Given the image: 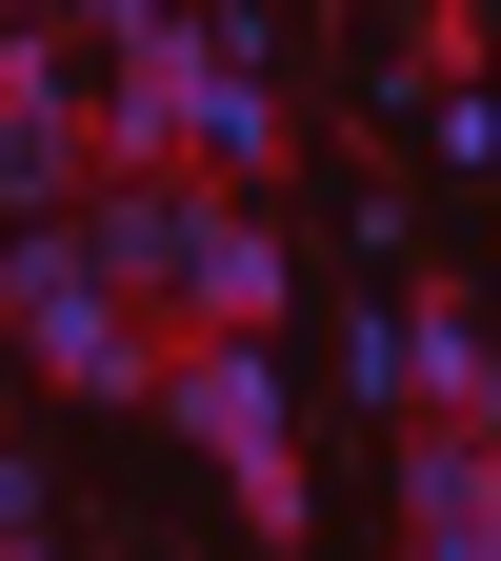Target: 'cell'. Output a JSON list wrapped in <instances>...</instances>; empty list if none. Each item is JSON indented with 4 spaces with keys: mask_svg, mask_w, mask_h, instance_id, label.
Wrapping results in <instances>:
<instances>
[{
    "mask_svg": "<svg viewBox=\"0 0 501 561\" xmlns=\"http://www.w3.org/2000/svg\"><path fill=\"white\" fill-rule=\"evenodd\" d=\"M401 561H501V541H401Z\"/></svg>",
    "mask_w": 501,
    "mask_h": 561,
    "instance_id": "7",
    "label": "cell"
},
{
    "mask_svg": "<svg viewBox=\"0 0 501 561\" xmlns=\"http://www.w3.org/2000/svg\"><path fill=\"white\" fill-rule=\"evenodd\" d=\"M481 442H501V321H481Z\"/></svg>",
    "mask_w": 501,
    "mask_h": 561,
    "instance_id": "5",
    "label": "cell"
},
{
    "mask_svg": "<svg viewBox=\"0 0 501 561\" xmlns=\"http://www.w3.org/2000/svg\"><path fill=\"white\" fill-rule=\"evenodd\" d=\"M401 541H501V442L481 421H401Z\"/></svg>",
    "mask_w": 501,
    "mask_h": 561,
    "instance_id": "4",
    "label": "cell"
},
{
    "mask_svg": "<svg viewBox=\"0 0 501 561\" xmlns=\"http://www.w3.org/2000/svg\"><path fill=\"white\" fill-rule=\"evenodd\" d=\"M81 241L121 261V301L161 321V341H281V221H261L241 181H201V161L101 181V201H81Z\"/></svg>",
    "mask_w": 501,
    "mask_h": 561,
    "instance_id": "1",
    "label": "cell"
},
{
    "mask_svg": "<svg viewBox=\"0 0 501 561\" xmlns=\"http://www.w3.org/2000/svg\"><path fill=\"white\" fill-rule=\"evenodd\" d=\"M161 421L221 461V502H241L261 561L321 522V502H301V421H281V362H261V341H181V362H161Z\"/></svg>",
    "mask_w": 501,
    "mask_h": 561,
    "instance_id": "3",
    "label": "cell"
},
{
    "mask_svg": "<svg viewBox=\"0 0 501 561\" xmlns=\"http://www.w3.org/2000/svg\"><path fill=\"white\" fill-rule=\"evenodd\" d=\"M0 561H60V541H41V522H0Z\"/></svg>",
    "mask_w": 501,
    "mask_h": 561,
    "instance_id": "6",
    "label": "cell"
},
{
    "mask_svg": "<svg viewBox=\"0 0 501 561\" xmlns=\"http://www.w3.org/2000/svg\"><path fill=\"white\" fill-rule=\"evenodd\" d=\"M0 321H21V362L60 401H161V362H181V341L121 301V261L81 221H21V241H0Z\"/></svg>",
    "mask_w": 501,
    "mask_h": 561,
    "instance_id": "2",
    "label": "cell"
},
{
    "mask_svg": "<svg viewBox=\"0 0 501 561\" xmlns=\"http://www.w3.org/2000/svg\"><path fill=\"white\" fill-rule=\"evenodd\" d=\"M0 21H81V0H0Z\"/></svg>",
    "mask_w": 501,
    "mask_h": 561,
    "instance_id": "8",
    "label": "cell"
}]
</instances>
